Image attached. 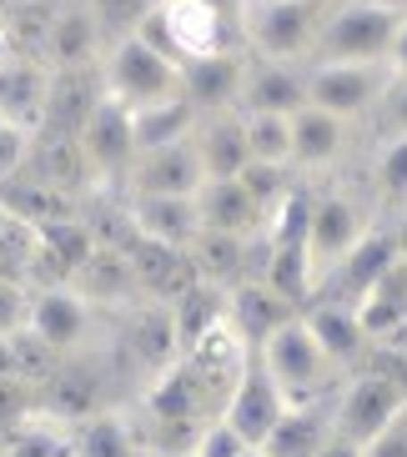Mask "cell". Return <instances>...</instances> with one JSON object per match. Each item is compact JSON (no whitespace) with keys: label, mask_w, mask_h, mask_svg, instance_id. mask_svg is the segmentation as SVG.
<instances>
[{"label":"cell","mask_w":407,"mask_h":457,"mask_svg":"<svg viewBox=\"0 0 407 457\" xmlns=\"http://www.w3.org/2000/svg\"><path fill=\"white\" fill-rule=\"evenodd\" d=\"M257 362L267 367V377L282 387V397L292 407L332 397V392H337V377H342V367L322 352V342H317V332L307 327V317H302V312L292 317V322H282L277 332L267 337V342H262Z\"/></svg>","instance_id":"obj_1"},{"label":"cell","mask_w":407,"mask_h":457,"mask_svg":"<svg viewBox=\"0 0 407 457\" xmlns=\"http://www.w3.org/2000/svg\"><path fill=\"white\" fill-rule=\"evenodd\" d=\"M327 0H237V36L262 61H312Z\"/></svg>","instance_id":"obj_2"},{"label":"cell","mask_w":407,"mask_h":457,"mask_svg":"<svg viewBox=\"0 0 407 457\" xmlns=\"http://www.w3.org/2000/svg\"><path fill=\"white\" fill-rule=\"evenodd\" d=\"M378 231V216L362 196L342 187H327L312 196V221H307V262H312V296L332 271Z\"/></svg>","instance_id":"obj_3"},{"label":"cell","mask_w":407,"mask_h":457,"mask_svg":"<svg viewBox=\"0 0 407 457\" xmlns=\"http://www.w3.org/2000/svg\"><path fill=\"white\" fill-rule=\"evenodd\" d=\"M101 81L126 106H151V101L181 96V61H171L162 46H151L136 30V36L106 41V51H101Z\"/></svg>","instance_id":"obj_4"},{"label":"cell","mask_w":407,"mask_h":457,"mask_svg":"<svg viewBox=\"0 0 407 457\" xmlns=\"http://www.w3.org/2000/svg\"><path fill=\"white\" fill-rule=\"evenodd\" d=\"M397 26L403 15L382 11L372 0H332L317 26L312 61H387Z\"/></svg>","instance_id":"obj_5"},{"label":"cell","mask_w":407,"mask_h":457,"mask_svg":"<svg viewBox=\"0 0 407 457\" xmlns=\"http://www.w3.org/2000/svg\"><path fill=\"white\" fill-rule=\"evenodd\" d=\"M141 36L151 46H162L171 61H206V55L237 51L231 46V11H221L212 0H156Z\"/></svg>","instance_id":"obj_6"},{"label":"cell","mask_w":407,"mask_h":457,"mask_svg":"<svg viewBox=\"0 0 407 457\" xmlns=\"http://www.w3.org/2000/svg\"><path fill=\"white\" fill-rule=\"evenodd\" d=\"M393 96L387 61H307V106H322L342 121L378 116Z\"/></svg>","instance_id":"obj_7"},{"label":"cell","mask_w":407,"mask_h":457,"mask_svg":"<svg viewBox=\"0 0 407 457\" xmlns=\"http://www.w3.org/2000/svg\"><path fill=\"white\" fill-rule=\"evenodd\" d=\"M332 407H337V432L342 437L357 443V447H367L407 407V387L393 382L387 372H378V367H357L347 382H337Z\"/></svg>","instance_id":"obj_8"},{"label":"cell","mask_w":407,"mask_h":457,"mask_svg":"<svg viewBox=\"0 0 407 457\" xmlns=\"http://www.w3.org/2000/svg\"><path fill=\"white\" fill-rule=\"evenodd\" d=\"M81 151L86 166H91V181H111V187H126V176L136 166V136H131V106L116 101V96H101L96 111L81 126Z\"/></svg>","instance_id":"obj_9"},{"label":"cell","mask_w":407,"mask_h":457,"mask_svg":"<svg viewBox=\"0 0 407 457\" xmlns=\"http://www.w3.org/2000/svg\"><path fill=\"white\" fill-rule=\"evenodd\" d=\"M287 397H282V387L267 377V367L252 357V367L242 372V382H237V392L227 397V412H221V422H227L237 437H242L246 447H262L271 437V428L287 417Z\"/></svg>","instance_id":"obj_10"},{"label":"cell","mask_w":407,"mask_h":457,"mask_svg":"<svg viewBox=\"0 0 407 457\" xmlns=\"http://www.w3.org/2000/svg\"><path fill=\"white\" fill-rule=\"evenodd\" d=\"M30 332L41 337L46 347H55L61 357L81 347V337L91 332V302L71 282H46L30 287Z\"/></svg>","instance_id":"obj_11"},{"label":"cell","mask_w":407,"mask_h":457,"mask_svg":"<svg viewBox=\"0 0 407 457\" xmlns=\"http://www.w3.org/2000/svg\"><path fill=\"white\" fill-rule=\"evenodd\" d=\"M202 187H206V166L191 141L136 156L131 176H126V196H196Z\"/></svg>","instance_id":"obj_12"},{"label":"cell","mask_w":407,"mask_h":457,"mask_svg":"<svg viewBox=\"0 0 407 457\" xmlns=\"http://www.w3.org/2000/svg\"><path fill=\"white\" fill-rule=\"evenodd\" d=\"M51 111V66L30 55H5L0 61V121L21 131H41Z\"/></svg>","instance_id":"obj_13"},{"label":"cell","mask_w":407,"mask_h":457,"mask_svg":"<svg viewBox=\"0 0 407 457\" xmlns=\"http://www.w3.org/2000/svg\"><path fill=\"white\" fill-rule=\"evenodd\" d=\"M302 106H307V61H262V55H246V76H242V101H237V111L297 116Z\"/></svg>","instance_id":"obj_14"},{"label":"cell","mask_w":407,"mask_h":457,"mask_svg":"<svg viewBox=\"0 0 407 457\" xmlns=\"http://www.w3.org/2000/svg\"><path fill=\"white\" fill-rule=\"evenodd\" d=\"M347 146H353V121L322 106H302L292 116V171L322 176L347 156Z\"/></svg>","instance_id":"obj_15"},{"label":"cell","mask_w":407,"mask_h":457,"mask_svg":"<svg viewBox=\"0 0 407 457\" xmlns=\"http://www.w3.org/2000/svg\"><path fill=\"white\" fill-rule=\"evenodd\" d=\"M393 262H397V246H393V231L387 227H378L372 237H367L362 246H357L347 262H342L332 277H327L322 287H317V296L312 302H342V307H357L372 287L393 271Z\"/></svg>","instance_id":"obj_16"},{"label":"cell","mask_w":407,"mask_h":457,"mask_svg":"<svg viewBox=\"0 0 407 457\" xmlns=\"http://www.w3.org/2000/svg\"><path fill=\"white\" fill-rule=\"evenodd\" d=\"M126 221H131L136 237L181 246V252L202 237L196 196H126Z\"/></svg>","instance_id":"obj_17"},{"label":"cell","mask_w":407,"mask_h":457,"mask_svg":"<svg viewBox=\"0 0 407 457\" xmlns=\"http://www.w3.org/2000/svg\"><path fill=\"white\" fill-rule=\"evenodd\" d=\"M246 76V51H221L206 61H181V96L202 111H237Z\"/></svg>","instance_id":"obj_18"},{"label":"cell","mask_w":407,"mask_h":457,"mask_svg":"<svg viewBox=\"0 0 407 457\" xmlns=\"http://www.w3.org/2000/svg\"><path fill=\"white\" fill-rule=\"evenodd\" d=\"M332 437H337V407H332V397L297 403V407H287V417L271 428L262 453L267 457H317Z\"/></svg>","instance_id":"obj_19"},{"label":"cell","mask_w":407,"mask_h":457,"mask_svg":"<svg viewBox=\"0 0 407 457\" xmlns=\"http://www.w3.org/2000/svg\"><path fill=\"white\" fill-rule=\"evenodd\" d=\"M26 176H30V181H41V187H51V191L76 196V191L91 181V166H86V151H81V141H76V136L41 126V131H36V141H30Z\"/></svg>","instance_id":"obj_20"},{"label":"cell","mask_w":407,"mask_h":457,"mask_svg":"<svg viewBox=\"0 0 407 457\" xmlns=\"http://www.w3.org/2000/svg\"><path fill=\"white\" fill-rule=\"evenodd\" d=\"M191 146H196V156L206 166V181H227V176H237L252 162L242 111H206L196 121V131H191Z\"/></svg>","instance_id":"obj_21"},{"label":"cell","mask_w":407,"mask_h":457,"mask_svg":"<svg viewBox=\"0 0 407 457\" xmlns=\"http://www.w3.org/2000/svg\"><path fill=\"white\" fill-rule=\"evenodd\" d=\"M196 212H202V231L242 237V242L262 237V227H267L262 206L246 196V187L237 181V176H227V181H206V187L196 191Z\"/></svg>","instance_id":"obj_22"},{"label":"cell","mask_w":407,"mask_h":457,"mask_svg":"<svg viewBox=\"0 0 407 457\" xmlns=\"http://www.w3.org/2000/svg\"><path fill=\"white\" fill-rule=\"evenodd\" d=\"M101 51H106V36L96 26L91 5H66V11H55L51 30H46V66L51 71L101 66Z\"/></svg>","instance_id":"obj_23"},{"label":"cell","mask_w":407,"mask_h":457,"mask_svg":"<svg viewBox=\"0 0 407 457\" xmlns=\"http://www.w3.org/2000/svg\"><path fill=\"white\" fill-rule=\"evenodd\" d=\"M297 312L302 307H292V302H287L282 292H271L267 282H237L231 296H227V317H231V327L246 337V347L252 352H257L282 322H292Z\"/></svg>","instance_id":"obj_24"},{"label":"cell","mask_w":407,"mask_h":457,"mask_svg":"<svg viewBox=\"0 0 407 457\" xmlns=\"http://www.w3.org/2000/svg\"><path fill=\"white\" fill-rule=\"evenodd\" d=\"M106 96L101 81V66H66L51 71V111H46V126L66 136H81L86 116L96 111V101Z\"/></svg>","instance_id":"obj_25"},{"label":"cell","mask_w":407,"mask_h":457,"mask_svg":"<svg viewBox=\"0 0 407 457\" xmlns=\"http://www.w3.org/2000/svg\"><path fill=\"white\" fill-rule=\"evenodd\" d=\"M202 121V111L191 106L187 96H171V101H151V106H131V136H136V156L162 146H177V141H191Z\"/></svg>","instance_id":"obj_26"},{"label":"cell","mask_w":407,"mask_h":457,"mask_svg":"<svg viewBox=\"0 0 407 457\" xmlns=\"http://www.w3.org/2000/svg\"><path fill=\"white\" fill-rule=\"evenodd\" d=\"M302 317H307V327L317 332L322 352L342 367V372L357 367L367 357V347H372L367 332H362V322H357V307H342V302H312V307H302Z\"/></svg>","instance_id":"obj_27"},{"label":"cell","mask_w":407,"mask_h":457,"mask_svg":"<svg viewBox=\"0 0 407 457\" xmlns=\"http://www.w3.org/2000/svg\"><path fill=\"white\" fill-rule=\"evenodd\" d=\"M5 457H76V432L66 428V417L30 412L5 432Z\"/></svg>","instance_id":"obj_28"},{"label":"cell","mask_w":407,"mask_h":457,"mask_svg":"<svg viewBox=\"0 0 407 457\" xmlns=\"http://www.w3.org/2000/svg\"><path fill=\"white\" fill-rule=\"evenodd\" d=\"M41 227H30L21 212L0 202V277H21L26 282L30 271H41Z\"/></svg>","instance_id":"obj_29"},{"label":"cell","mask_w":407,"mask_h":457,"mask_svg":"<svg viewBox=\"0 0 407 457\" xmlns=\"http://www.w3.org/2000/svg\"><path fill=\"white\" fill-rule=\"evenodd\" d=\"M372 191L387 216L407 212V131L403 136H382L378 156H372Z\"/></svg>","instance_id":"obj_30"},{"label":"cell","mask_w":407,"mask_h":457,"mask_svg":"<svg viewBox=\"0 0 407 457\" xmlns=\"http://www.w3.org/2000/svg\"><path fill=\"white\" fill-rule=\"evenodd\" d=\"M76 457H141V447H136V432L126 417L91 412L76 428Z\"/></svg>","instance_id":"obj_31"},{"label":"cell","mask_w":407,"mask_h":457,"mask_svg":"<svg viewBox=\"0 0 407 457\" xmlns=\"http://www.w3.org/2000/svg\"><path fill=\"white\" fill-rule=\"evenodd\" d=\"M242 126H246V151H252V162L292 166V116H277V111H242Z\"/></svg>","instance_id":"obj_32"},{"label":"cell","mask_w":407,"mask_h":457,"mask_svg":"<svg viewBox=\"0 0 407 457\" xmlns=\"http://www.w3.org/2000/svg\"><path fill=\"white\" fill-rule=\"evenodd\" d=\"M5 347H11V372L26 377L30 387H46V382L55 377V367H61V352L46 347L30 327H21L15 337H5Z\"/></svg>","instance_id":"obj_33"},{"label":"cell","mask_w":407,"mask_h":457,"mask_svg":"<svg viewBox=\"0 0 407 457\" xmlns=\"http://www.w3.org/2000/svg\"><path fill=\"white\" fill-rule=\"evenodd\" d=\"M96 15V26H101V36L106 41H116V36H136V30L151 21V11H156V0H86Z\"/></svg>","instance_id":"obj_34"},{"label":"cell","mask_w":407,"mask_h":457,"mask_svg":"<svg viewBox=\"0 0 407 457\" xmlns=\"http://www.w3.org/2000/svg\"><path fill=\"white\" fill-rule=\"evenodd\" d=\"M237 181H242L246 196L262 206V216H267L287 191L297 187V181H292V166H267V162H246L242 171H237Z\"/></svg>","instance_id":"obj_35"},{"label":"cell","mask_w":407,"mask_h":457,"mask_svg":"<svg viewBox=\"0 0 407 457\" xmlns=\"http://www.w3.org/2000/svg\"><path fill=\"white\" fill-rule=\"evenodd\" d=\"M30 322V282L21 277H0V342L15 337Z\"/></svg>","instance_id":"obj_36"},{"label":"cell","mask_w":407,"mask_h":457,"mask_svg":"<svg viewBox=\"0 0 407 457\" xmlns=\"http://www.w3.org/2000/svg\"><path fill=\"white\" fill-rule=\"evenodd\" d=\"M36 412V387H30L26 377L15 372H0V432H11L21 417Z\"/></svg>","instance_id":"obj_37"},{"label":"cell","mask_w":407,"mask_h":457,"mask_svg":"<svg viewBox=\"0 0 407 457\" xmlns=\"http://www.w3.org/2000/svg\"><path fill=\"white\" fill-rule=\"evenodd\" d=\"M30 141H36V131H21V126H5V121H0V187H5L11 176L26 171Z\"/></svg>","instance_id":"obj_38"},{"label":"cell","mask_w":407,"mask_h":457,"mask_svg":"<svg viewBox=\"0 0 407 457\" xmlns=\"http://www.w3.org/2000/svg\"><path fill=\"white\" fill-rule=\"evenodd\" d=\"M242 453H246V443L221 422V417L217 422H206L202 437H196V447H191V457H242Z\"/></svg>","instance_id":"obj_39"},{"label":"cell","mask_w":407,"mask_h":457,"mask_svg":"<svg viewBox=\"0 0 407 457\" xmlns=\"http://www.w3.org/2000/svg\"><path fill=\"white\" fill-rule=\"evenodd\" d=\"M362 457H407V407L362 447Z\"/></svg>","instance_id":"obj_40"},{"label":"cell","mask_w":407,"mask_h":457,"mask_svg":"<svg viewBox=\"0 0 407 457\" xmlns=\"http://www.w3.org/2000/svg\"><path fill=\"white\" fill-rule=\"evenodd\" d=\"M378 121H382V136H403L407 131V86H393V96H387L382 111H378Z\"/></svg>","instance_id":"obj_41"},{"label":"cell","mask_w":407,"mask_h":457,"mask_svg":"<svg viewBox=\"0 0 407 457\" xmlns=\"http://www.w3.org/2000/svg\"><path fill=\"white\" fill-rule=\"evenodd\" d=\"M387 71H393V86H407V15L393 36V51H387Z\"/></svg>","instance_id":"obj_42"},{"label":"cell","mask_w":407,"mask_h":457,"mask_svg":"<svg viewBox=\"0 0 407 457\" xmlns=\"http://www.w3.org/2000/svg\"><path fill=\"white\" fill-rule=\"evenodd\" d=\"M317 457H362V447H357V443H347V437L337 432V437H332V443H327Z\"/></svg>","instance_id":"obj_43"},{"label":"cell","mask_w":407,"mask_h":457,"mask_svg":"<svg viewBox=\"0 0 407 457\" xmlns=\"http://www.w3.org/2000/svg\"><path fill=\"white\" fill-rule=\"evenodd\" d=\"M387 231H393V246H397V256H407V212H403V216H393V227H387Z\"/></svg>","instance_id":"obj_44"},{"label":"cell","mask_w":407,"mask_h":457,"mask_svg":"<svg viewBox=\"0 0 407 457\" xmlns=\"http://www.w3.org/2000/svg\"><path fill=\"white\" fill-rule=\"evenodd\" d=\"M5 55H11V21L0 15V61H5Z\"/></svg>","instance_id":"obj_45"},{"label":"cell","mask_w":407,"mask_h":457,"mask_svg":"<svg viewBox=\"0 0 407 457\" xmlns=\"http://www.w3.org/2000/svg\"><path fill=\"white\" fill-rule=\"evenodd\" d=\"M372 5H382V11H397V15H407V0H372Z\"/></svg>","instance_id":"obj_46"},{"label":"cell","mask_w":407,"mask_h":457,"mask_svg":"<svg viewBox=\"0 0 407 457\" xmlns=\"http://www.w3.org/2000/svg\"><path fill=\"white\" fill-rule=\"evenodd\" d=\"M0 372H11V347L0 342Z\"/></svg>","instance_id":"obj_47"},{"label":"cell","mask_w":407,"mask_h":457,"mask_svg":"<svg viewBox=\"0 0 407 457\" xmlns=\"http://www.w3.org/2000/svg\"><path fill=\"white\" fill-rule=\"evenodd\" d=\"M212 5H221V11H237V0H212Z\"/></svg>","instance_id":"obj_48"},{"label":"cell","mask_w":407,"mask_h":457,"mask_svg":"<svg viewBox=\"0 0 407 457\" xmlns=\"http://www.w3.org/2000/svg\"><path fill=\"white\" fill-rule=\"evenodd\" d=\"M242 457H267V453H262V447H246V453Z\"/></svg>","instance_id":"obj_49"}]
</instances>
